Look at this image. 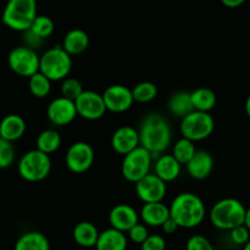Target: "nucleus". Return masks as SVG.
<instances>
[{
  "instance_id": "nucleus-30",
  "label": "nucleus",
  "mask_w": 250,
  "mask_h": 250,
  "mask_svg": "<svg viewBox=\"0 0 250 250\" xmlns=\"http://www.w3.org/2000/svg\"><path fill=\"white\" fill-rule=\"evenodd\" d=\"M195 150H197V148L194 146V142L186 138V137H182L173 146L172 155L175 156V159L181 165H186L190 160V158L194 155Z\"/></svg>"
},
{
  "instance_id": "nucleus-15",
  "label": "nucleus",
  "mask_w": 250,
  "mask_h": 250,
  "mask_svg": "<svg viewBox=\"0 0 250 250\" xmlns=\"http://www.w3.org/2000/svg\"><path fill=\"white\" fill-rule=\"evenodd\" d=\"M188 175L195 180H204L214 170V158L207 150H195L194 155L186 164Z\"/></svg>"
},
{
  "instance_id": "nucleus-37",
  "label": "nucleus",
  "mask_w": 250,
  "mask_h": 250,
  "mask_svg": "<svg viewBox=\"0 0 250 250\" xmlns=\"http://www.w3.org/2000/svg\"><path fill=\"white\" fill-rule=\"evenodd\" d=\"M141 246L143 250H164L166 248L165 239H164V237L159 236V234L148 236Z\"/></svg>"
},
{
  "instance_id": "nucleus-8",
  "label": "nucleus",
  "mask_w": 250,
  "mask_h": 250,
  "mask_svg": "<svg viewBox=\"0 0 250 250\" xmlns=\"http://www.w3.org/2000/svg\"><path fill=\"white\" fill-rule=\"evenodd\" d=\"M151 161L153 155L150 151L139 144L137 148L124 155L121 165L122 176L128 182L136 183L143 176L150 172Z\"/></svg>"
},
{
  "instance_id": "nucleus-34",
  "label": "nucleus",
  "mask_w": 250,
  "mask_h": 250,
  "mask_svg": "<svg viewBox=\"0 0 250 250\" xmlns=\"http://www.w3.org/2000/svg\"><path fill=\"white\" fill-rule=\"evenodd\" d=\"M229 236H231L232 242L237 246H244L250 239V229L246 225H239V226L233 227L229 229Z\"/></svg>"
},
{
  "instance_id": "nucleus-25",
  "label": "nucleus",
  "mask_w": 250,
  "mask_h": 250,
  "mask_svg": "<svg viewBox=\"0 0 250 250\" xmlns=\"http://www.w3.org/2000/svg\"><path fill=\"white\" fill-rule=\"evenodd\" d=\"M190 99L194 110H200V111H208L212 110L216 105L217 98L214 90L210 88H197L190 93Z\"/></svg>"
},
{
  "instance_id": "nucleus-2",
  "label": "nucleus",
  "mask_w": 250,
  "mask_h": 250,
  "mask_svg": "<svg viewBox=\"0 0 250 250\" xmlns=\"http://www.w3.org/2000/svg\"><path fill=\"white\" fill-rule=\"evenodd\" d=\"M207 209L204 202L193 193L178 194L170 205V217L182 229H193L204 221Z\"/></svg>"
},
{
  "instance_id": "nucleus-39",
  "label": "nucleus",
  "mask_w": 250,
  "mask_h": 250,
  "mask_svg": "<svg viewBox=\"0 0 250 250\" xmlns=\"http://www.w3.org/2000/svg\"><path fill=\"white\" fill-rule=\"evenodd\" d=\"M222 4L226 7H229V9H236V7H239L241 5H243L246 2V0H221Z\"/></svg>"
},
{
  "instance_id": "nucleus-33",
  "label": "nucleus",
  "mask_w": 250,
  "mask_h": 250,
  "mask_svg": "<svg viewBox=\"0 0 250 250\" xmlns=\"http://www.w3.org/2000/svg\"><path fill=\"white\" fill-rule=\"evenodd\" d=\"M15 160V148L12 142L0 137V168H6Z\"/></svg>"
},
{
  "instance_id": "nucleus-9",
  "label": "nucleus",
  "mask_w": 250,
  "mask_h": 250,
  "mask_svg": "<svg viewBox=\"0 0 250 250\" xmlns=\"http://www.w3.org/2000/svg\"><path fill=\"white\" fill-rule=\"evenodd\" d=\"M7 63L12 72L21 77H31L39 71V56L32 46H16L10 51Z\"/></svg>"
},
{
  "instance_id": "nucleus-14",
  "label": "nucleus",
  "mask_w": 250,
  "mask_h": 250,
  "mask_svg": "<svg viewBox=\"0 0 250 250\" xmlns=\"http://www.w3.org/2000/svg\"><path fill=\"white\" fill-rule=\"evenodd\" d=\"M46 116L51 124L56 126L70 125L77 116L75 102L65 97H59L50 102L46 107Z\"/></svg>"
},
{
  "instance_id": "nucleus-17",
  "label": "nucleus",
  "mask_w": 250,
  "mask_h": 250,
  "mask_svg": "<svg viewBox=\"0 0 250 250\" xmlns=\"http://www.w3.org/2000/svg\"><path fill=\"white\" fill-rule=\"evenodd\" d=\"M139 146V134L131 126H122L114 132L111 137V146L117 154L125 155Z\"/></svg>"
},
{
  "instance_id": "nucleus-28",
  "label": "nucleus",
  "mask_w": 250,
  "mask_h": 250,
  "mask_svg": "<svg viewBox=\"0 0 250 250\" xmlns=\"http://www.w3.org/2000/svg\"><path fill=\"white\" fill-rule=\"evenodd\" d=\"M54 28H55V26H54V22L50 17L46 16V15H37L32 21L31 27L27 31L31 32L39 41H43V39L48 38L53 34Z\"/></svg>"
},
{
  "instance_id": "nucleus-40",
  "label": "nucleus",
  "mask_w": 250,
  "mask_h": 250,
  "mask_svg": "<svg viewBox=\"0 0 250 250\" xmlns=\"http://www.w3.org/2000/svg\"><path fill=\"white\" fill-rule=\"evenodd\" d=\"M244 225L250 229V208L246 209V216H244Z\"/></svg>"
},
{
  "instance_id": "nucleus-38",
  "label": "nucleus",
  "mask_w": 250,
  "mask_h": 250,
  "mask_svg": "<svg viewBox=\"0 0 250 250\" xmlns=\"http://www.w3.org/2000/svg\"><path fill=\"white\" fill-rule=\"evenodd\" d=\"M161 229H163V231L165 232V233L172 234L175 233V232H177V229H181V227L178 226V224L172 219V217H168V219L161 225Z\"/></svg>"
},
{
  "instance_id": "nucleus-20",
  "label": "nucleus",
  "mask_w": 250,
  "mask_h": 250,
  "mask_svg": "<svg viewBox=\"0 0 250 250\" xmlns=\"http://www.w3.org/2000/svg\"><path fill=\"white\" fill-rule=\"evenodd\" d=\"M127 239L125 232L110 227L105 231L99 232L95 248L98 250H125L127 248Z\"/></svg>"
},
{
  "instance_id": "nucleus-29",
  "label": "nucleus",
  "mask_w": 250,
  "mask_h": 250,
  "mask_svg": "<svg viewBox=\"0 0 250 250\" xmlns=\"http://www.w3.org/2000/svg\"><path fill=\"white\" fill-rule=\"evenodd\" d=\"M29 78L28 88L29 92L36 98H45L48 97L51 90V81L45 75L38 71L33 73Z\"/></svg>"
},
{
  "instance_id": "nucleus-1",
  "label": "nucleus",
  "mask_w": 250,
  "mask_h": 250,
  "mask_svg": "<svg viewBox=\"0 0 250 250\" xmlns=\"http://www.w3.org/2000/svg\"><path fill=\"white\" fill-rule=\"evenodd\" d=\"M139 144L148 149L151 155L159 156L171 143V127L167 120L159 114L146 116L138 131Z\"/></svg>"
},
{
  "instance_id": "nucleus-6",
  "label": "nucleus",
  "mask_w": 250,
  "mask_h": 250,
  "mask_svg": "<svg viewBox=\"0 0 250 250\" xmlns=\"http://www.w3.org/2000/svg\"><path fill=\"white\" fill-rule=\"evenodd\" d=\"M17 170L20 176L27 182H41L50 173V156L37 148L27 151L20 159Z\"/></svg>"
},
{
  "instance_id": "nucleus-31",
  "label": "nucleus",
  "mask_w": 250,
  "mask_h": 250,
  "mask_svg": "<svg viewBox=\"0 0 250 250\" xmlns=\"http://www.w3.org/2000/svg\"><path fill=\"white\" fill-rule=\"evenodd\" d=\"M131 92L134 102L144 104V103H149L155 99L156 95H158V87L153 82L144 81V82H141L134 85V88L131 89Z\"/></svg>"
},
{
  "instance_id": "nucleus-35",
  "label": "nucleus",
  "mask_w": 250,
  "mask_h": 250,
  "mask_svg": "<svg viewBox=\"0 0 250 250\" xmlns=\"http://www.w3.org/2000/svg\"><path fill=\"white\" fill-rule=\"evenodd\" d=\"M127 233H128L129 241H132L136 244H142L146 241V237L149 236L146 227L144 226V225H141L139 222H137L134 226H132L131 229L127 231Z\"/></svg>"
},
{
  "instance_id": "nucleus-3",
  "label": "nucleus",
  "mask_w": 250,
  "mask_h": 250,
  "mask_svg": "<svg viewBox=\"0 0 250 250\" xmlns=\"http://www.w3.org/2000/svg\"><path fill=\"white\" fill-rule=\"evenodd\" d=\"M209 216L216 229L229 231L233 227L244 224L246 208L238 199L225 198L211 208Z\"/></svg>"
},
{
  "instance_id": "nucleus-26",
  "label": "nucleus",
  "mask_w": 250,
  "mask_h": 250,
  "mask_svg": "<svg viewBox=\"0 0 250 250\" xmlns=\"http://www.w3.org/2000/svg\"><path fill=\"white\" fill-rule=\"evenodd\" d=\"M168 110L171 114L177 117H185L189 112L194 110L190 99V93L188 92H177L172 94L168 99Z\"/></svg>"
},
{
  "instance_id": "nucleus-10",
  "label": "nucleus",
  "mask_w": 250,
  "mask_h": 250,
  "mask_svg": "<svg viewBox=\"0 0 250 250\" xmlns=\"http://www.w3.org/2000/svg\"><path fill=\"white\" fill-rule=\"evenodd\" d=\"M94 149L87 142H76L70 148L65 156V163L68 170L73 173L87 172L94 163Z\"/></svg>"
},
{
  "instance_id": "nucleus-22",
  "label": "nucleus",
  "mask_w": 250,
  "mask_h": 250,
  "mask_svg": "<svg viewBox=\"0 0 250 250\" xmlns=\"http://www.w3.org/2000/svg\"><path fill=\"white\" fill-rule=\"evenodd\" d=\"M73 241L83 248H92L95 247L99 237V231L97 226L89 221H82L77 224L72 232Z\"/></svg>"
},
{
  "instance_id": "nucleus-13",
  "label": "nucleus",
  "mask_w": 250,
  "mask_h": 250,
  "mask_svg": "<svg viewBox=\"0 0 250 250\" xmlns=\"http://www.w3.org/2000/svg\"><path fill=\"white\" fill-rule=\"evenodd\" d=\"M102 95L107 111L115 112V114L127 111L134 103L131 89L122 84L110 85Z\"/></svg>"
},
{
  "instance_id": "nucleus-7",
  "label": "nucleus",
  "mask_w": 250,
  "mask_h": 250,
  "mask_svg": "<svg viewBox=\"0 0 250 250\" xmlns=\"http://www.w3.org/2000/svg\"><path fill=\"white\" fill-rule=\"evenodd\" d=\"M215 120L208 111L193 110L181 121V133L182 137L193 142H199L207 139L214 132Z\"/></svg>"
},
{
  "instance_id": "nucleus-5",
  "label": "nucleus",
  "mask_w": 250,
  "mask_h": 250,
  "mask_svg": "<svg viewBox=\"0 0 250 250\" xmlns=\"http://www.w3.org/2000/svg\"><path fill=\"white\" fill-rule=\"evenodd\" d=\"M71 68L72 59L62 46H54L39 56V71L50 81H62L71 72Z\"/></svg>"
},
{
  "instance_id": "nucleus-16",
  "label": "nucleus",
  "mask_w": 250,
  "mask_h": 250,
  "mask_svg": "<svg viewBox=\"0 0 250 250\" xmlns=\"http://www.w3.org/2000/svg\"><path fill=\"white\" fill-rule=\"evenodd\" d=\"M109 222L111 227L126 233L132 226L139 222V215L131 205L119 204L110 210Z\"/></svg>"
},
{
  "instance_id": "nucleus-18",
  "label": "nucleus",
  "mask_w": 250,
  "mask_h": 250,
  "mask_svg": "<svg viewBox=\"0 0 250 250\" xmlns=\"http://www.w3.org/2000/svg\"><path fill=\"white\" fill-rule=\"evenodd\" d=\"M170 217V208L163 202L144 203L141 210V219L148 226L161 227V225Z\"/></svg>"
},
{
  "instance_id": "nucleus-42",
  "label": "nucleus",
  "mask_w": 250,
  "mask_h": 250,
  "mask_svg": "<svg viewBox=\"0 0 250 250\" xmlns=\"http://www.w3.org/2000/svg\"><path fill=\"white\" fill-rule=\"evenodd\" d=\"M243 247H244V249H246V250H250V239H249L248 242H247L246 244H244Z\"/></svg>"
},
{
  "instance_id": "nucleus-4",
  "label": "nucleus",
  "mask_w": 250,
  "mask_h": 250,
  "mask_svg": "<svg viewBox=\"0 0 250 250\" xmlns=\"http://www.w3.org/2000/svg\"><path fill=\"white\" fill-rule=\"evenodd\" d=\"M37 16V0H9L2 11L1 20L9 28L24 32Z\"/></svg>"
},
{
  "instance_id": "nucleus-21",
  "label": "nucleus",
  "mask_w": 250,
  "mask_h": 250,
  "mask_svg": "<svg viewBox=\"0 0 250 250\" xmlns=\"http://www.w3.org/2000/svg\"><path fill=\"white\" fill-rule=\"evenodd\" d=\"M26 132V121L17 114H9L0 121V137L10 142L21 138Z\"/></svg>"
},
{
  "instance_id": "nucleus-12",
  "label": "nucleus",
  "mask_w": 250,
  "mask_h": 250,
  "mask_svg": "<svg viewBox=\"0 0 250 250\" xmlns=\"http://www.w3.org/2000/svg\"><path fill=\"white\" fill-rule=\"evenodd\" d=\"M137 197L143 203L163 202L166 195V182L161 180L155 173H146V176L137 181L136 183Z\"/></svg>"
},
{
  "instance_id": "nucleus-19",
  "label": "nucleus",
  "mask_w": 250,
  "mask_h": 250,
  "mask_svg": "<svg viewBox=\"0 0 250 250\" xmlns=\"http://www.w3.org/2000/svg\"><path fill=\"white\" fill-rule=\"evenodd\" d=\"M181 166L172 154H160L155 159L154 172L165 182H172L180 176Z\"/></svg>"
},
{
  "instance_id": "nucleus-23",
  "label": "nucleus",
  "mask_w": 250,
  "mask_h": 250,
  "mask_svg": "<svg viewBox=\"0 0 250 250\" xmlns=\"http://www.w3.org/2000/svg\"><path fill=\"white\" fill-rule=\"evenodd\" d=\"M88 45H89V37H88L87 32L76 28L66 34L61 46L72 56L82 54L83 51L87 50Z\"/></svg>"
},
{
  "instance_id": "nucleus-27",
  "label": "nucleus",
  "mask_w": 250,
  "mask_h": 250,
  "mask_svg": "<svg viewBox=\"0 0 250 250\" xmlns=\"http://www.w3.org/2000/svg\"><path fill=\"white\" fill-rule=\"evenodd\" d=\"M37 149L43 153L50 154L55 153L61 146V137L55 129H45V131L41 132L39 136L37 137L36 142Z\"/></svg>"
},
{
  "instance_id": "nucleus-41",
  "label": "nucleus",
  "mask_w": 250,
  "mask_h": 250,
  "mask_svg": "<svg viewBox=\"0 0 250 250\" xmlns=\"http://www.w3.org/2000/svg\"><path fill=\"white\" fill-rule=\"evenodd\" d=\"M246 112H247V115L250 117V94L246 100Z\"/></svg>"
},
{
  "instance_id": "nucleus-32",
  "label": "nucleus",
  "mask_w": 250,
  "mask_h": 250,
  "mask_svg": "<svg viewBox=\"0 0 250 250\" xmlns=\"http://www.w3.org/2000/svg\"><path fill=\"white\" fill-rule=\"evenodd\" d=\"M82 83L76 78H63L62 84H61V95L67 99H71L75 102L78 98V95L83 92Z\"/></svg>"
},
{
  "instance_id": "nucleus-24",
  "label": "nucleus",
  "mask_w": 250,
  "mask_h": 250,
  "mask_svg": "<svg viewBox=\"0 0 250 250\" xmlns=\"http://www.w3.org/2000/svg\"><path fill=\"white\" fill-rule=\"evenodd\" d=\"M16 250H49L50 242L43 233L37 231L26 232L17 239L15 244Z\"/></svg>"
},
{
  "instance_id": "nucleus-11",
  "label": "nucleus",
  "mask_w": 250,
  "mask_h": 250,
  "mask_svg": "<svg viewBox=\"0 0 250 250\" xmlns=\"http://www.w3.org/2000/svg\"><path fill=\"white\" fill-rule=\"evenodd\" d=\"M78 116L89 121L102 119L107 111L103 95L94 90H83L75 100Z\"/></svg>"
},
{
  "instance_id": "nucleus-36",
  "label": "nucleus",
  "mask_w": 250,
  "mask_h": 250,
  "mask_svg": "<svg viewBox=\"0 0 250 250\" xmlns=\"http://www.w3.org/2000/svg\"><path fill=\"white\" fill-rule=\"evenodd\" d=\"M188 250H211L212 244L210 243L209 239L200 234H194L187 241Z\"/></svg>"
}]
</instances>
